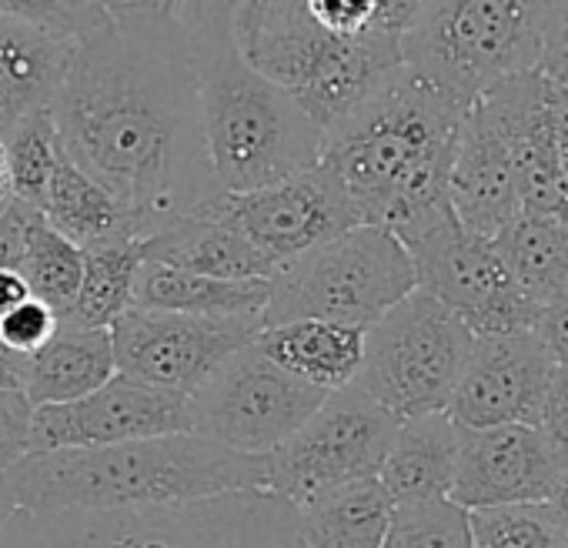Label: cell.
Listing matches in <instances>:
<instances>
[{
  "label": "cell",
  "mask_w": 568,
  "mask_h": 548,
  "mask_svg": "<svg viewBox=\"0 0 568 548\" xmlns=\"http://www.w3.org/2000/svg\"><path fill=\"white\" fill-rule=\"evenodd\" d=\"M368 328L338 325V322H284L257 335L261 352L288 375L335 395L358 382L365 365Z\"/></svg>",
  "instance_id": "22"
},
{
  "label": "cell",
  "mask_w": 568,
  "mask_h": 548,
  "mask_svg": "<svg viewBox=\"0 0 568 548\" xmlns=\"http://www.w3.org/2000/svg\"><path fill=\"white\" fill-rule=\"evenodd\" d=\"M0 548H308L298 508L264 488L124 511H18Z\"/></svg>",
  "instance_id": "5"
},
{
  "label": "cell",
  "mask_w": 568,
  "mask_h": 548,
  "mask_svg": "<svg viewBox=\"0 0 568 548\" xmlns=\"http://www.w3.org/2000/svg\"><path fill=\"white\" fill-rule=\"evenodd\" d=\"M21 505H18V491H14V481H11V471L0 468V538H4L8 525L18 518Z\"/></svg>",
  "instance_id": "46"
},
{
  "label": "cell",
  "mask_w": 568,
  "mask_h": 548,
  "mask_svg": "<svg viewBox=\"0 0 568 548\" xmlns=\"http://www.w3.org/2000/svg\"><path fill=\"white\" fill-rule=\"evenodd\" d=\"M415 292L418 267L402 237L358 224L274 274L264 328L305 318L372 328Z\"/></svg>",
  "instance_id": "7"
},
{
  "label": "cell",
  "mask_w": 568,
  "mask_h": 548,
  "mask_svg": "<svg viewBox=\"0 0 568 548\" xmlns=\"http://www.w3.org/2000/svg\"><path fill=\"white\" fill-rule=\"evenodd\" d=\"M538 71L568 88V0H545V38Z\"/></svg>",
  "instance_id": "39"
},
{
  "label": "cell",
  "mask_w": 568,
  "mask_h": 548,
  "mask_svg": "<svg viewBox=\"0 0 568 548\" xmlns=\"http://www.w3.org/2000/svg\"><path fill=\"white\" fill-rule=\"evenodd\" d=\"M74 54L71 41L0 18V138L54 108Z\"/></svg>",
  "instance_id": "20"
},
{
  "label": "cell",
  "mask_w": 568,
  "mask_h": 548,
  "mask_svg": "<svg viewBox=\"0 0 568 548\" xmlns=\"http://www.w3.org/2000/svg\"><path fill=\"white\" fill-rule=\"evenodd\" d=\"M558 138H561V168L568 177V88L561 84V121H558Z\"/></svg>",
  "instance_id": "49"
},
{
  "label": "cell",
  "mask_w": 568,
  "mask_h": 548,
  "mask_svg": "<svg viewBox=\"0 0 568 548\" xmlns=\"http://www.w3.org/2000/svg\"><path fill=\"white\" fill-rule=\"evenodd\" d=\"M325 402L328 392L274 365L254 338L191 395V432L264 458L292 442Z\"/></svg>",
  "instance_id": "12"
},
{
  "label": "cell",
  "mask_w": 568,
  "mask_h": 548,
  "mask_svg": "<svg viewBox=\"0 0 568 548\" xmlns=\"http://www.w3.org/2000/svg\"><path fill=\"white\" fill-rule=\"evenodd\" d=\"M402 244L418 267V288L448 305L478 338L535 332L541 305L515 282L495 241L471 234L452 204L405 227Z\"/></svg>",
  "instance_id": "10"
},
{
  "label": "cell",
  "mask_w": 568,
  "mask_h": 548,
  "mask_svg": "<svg viewBox=\"0 0 568 548\" xmlns=\"http://www.w3.org/2000/svg\"><path fill=\"white\" fill-rule=\"evenodd\" d=\"M468 111L471 104L402 64L325 131L322 164L345 181L365 224L402 234L452 204L448 174Z\"/></svg>",
  "instance_id": "2"
},
{
  "label": "cell",
  "mask_w": 568,
  "mask_h": 548,
  "mask_svg": "<svg viewBox=\"0 0 568 548\" xmlns=\"http://www.w3.org/2000/svg\"><path fill=\"white\" fill-rule=\"evenodd\" d=\"M4 151H8V171H11L14 197L41 211L48 187H51V181H54V174L68 154L61 131H58V121H54V108L18 124L4 138Z\"/></svg>",
  "instance_id": "31"
},
{
  "label": "cell",
  "mask_w": 568,
  "mask_h": 548,
  "mask_svg": "<svg viewBox=\"0 0 568 548\" xmlns=\"http://www.w3.org/2000/svg\"><path fill=\"white\" fill-rule=\"evenodd\" d=\"M305 0H194V8L184 21L191 18H217L231 28L234 41H244L251 31H257L264 21L274 14L298 8Z\"/></svg>",
  "instance_id": "36"
},
{
  "label": "cell",
  "mask_w": 568,
  "mask_h": 548,
  "mask_svg": "<svg viewBox=\"0 0 568 548\" xmlns=\"http://www.w3.org/2000/svg\"><path fill=\"white\" fill-rule=\"evenodd\" d=\"M41 214L84 251L108 241H128V237L144 241L138 221L68 154L48 187Z\"/></svg>",
  "instance_id": "28"
},
{
  "label": "cell",
  "mask_w": 568,
  "mask_h": 548,
  "mask_svg": "<svg viewBox=\"0 0 568 548\" xmlns=\"http://www.w3.org/2000/svg\"><path fill=\"white\" fill-rule=\"evenodd\" d=\"M194 38L204 144L224 194H247L322 164L325 128L302 101L254 71L217 18L184 21Z\"/></svg>",
  "instance_id": "4"
},
{
  "label": "cell",
  "mask_w": 568,
  "mask_h": 548,
  "mask_svg": "<svg viewBox=\"0 0 568 548\" xmlns=\"http://www.w3.org/2000/svg\"><path fill=\"white\" fill-rule=\"evenodd\" d=\"M28 355L14 352L4 335H0V388L4 392H24V382H28Z\"/></svg>",
  "instance_id": "44"
},
{
  "label": "cell",
  "mask_w": 568,
  "mask_h": 548,
  "mask_svg": "<svg viewBox=\"0 0 568 548\" xmlns=\"http://www.w3.org/2000/svg\"><path fill=\"white\" fill-rule=\"evenodd\" d=\"M555 368L558 362L551 358L538 332L478 338L448 405V415L462 428H538Z\"/></svg>",
  "instance_id": "17"
},
{
  "label": "cell",
  "mask_w": 568,
  "mask_h": 548,
  "mask_svg": "<svg viewBox=\"0 0 568 548\" xmlns=\"http://www.w3.org/2000/svg\"><path fill=\"white\" fill-rule=\"evenodd\" d=\"M58 332H61V315L38 298H31L28 305H21L18 312H11L4 322H0V335H4V342L28 358L38 355Z\"/></svg>",
  "instance_id": "37"
},
{
  "label": "cell",
  "mask_w": 568,
  "mask_h": 548,
  "mask_svg": "<svg viewBox=\"0 0 568 548\" xmlns=\"http://www.w3.org/2000/svg\"><path fill=\"white\" fill-rule=\"evenodd\" d=\"M385 548H475L468 511L452 498L398 505Z\"/></svg>",
  "instance_id": "33"
},
{
  "label": "cell",
  "mask_w": 568,
  "mask_h": 548,
  "mask_svg": "<svg viewBox=\"0 0 568 548\" xmlns=\"http://www.w3.org/2000/svg\"><path fill=\"white\" fill-rule=\"evenodd\" d=\"M475 108L508 148L525 211H565L568 177L558 138L561 84L541 71H525L488 88Z\"/></svg>",
  "instance_id": "16"
},
{
  "label": "cell",
  "mask_w": 568,
  "mask_h": 548,
  "mask_svg": "<svg viewBox=\"0 0 568 548\" xmlns=\"http://www.w3.org/2000/svg\"><path fill=\"white\" fill-rule=\"evenodd\" d=\"M118 375L111 328H61L28 362L24 395L34 408L68 405L94 395Z\"/></svg>",
  "instance_id": "25"
},
{
  "label": "cell",
  "mask_w": 568,
  "mask_h": 548,
  "mask_svg": "<svg viewBox=\"0 0 568 548\" xmlns=\"http://www.w3.org/2000/svg\"><path fill=\"white\" fill-rule=\"evenodd\" d=\"M178 432H191V398L114 375L104 388L81 402L34 408L28 455L104 448Z\"/></svg>",
  "instance_id": "15"
},
{
  "label": "cell",
  "mask_w": 568,
  "mask_h": 548,
  "mask_svg": "<svg viewBox=\"0 0 568 548\" xmlns=\"http://www.w3.org/2000/svg\"><path fill=\"white\" fill-rule=\"evenodd\" d=\"M144 257L168 267L207 274V278H231V282L274 278L277 274V264L267 261L247 241V234L234 227L224 214H217L211 204L144 237Z\"/></svg>",
  "instance_id": "21"
},
{
  "label": "cell",
  "mask_w": 568,
  "mask_h": 548,
  "mask_svg": "<svg viewBox=\"0 0 568 548\" xmlns=\"http://www.w3.org/2000/svg\"><path fill=\"white\" fill-rule=\"evenodd\" d=\"M478 335L435 295L415 292L368 328L358 388L392 415L448 412Z\"/></svg>",
  "instance_id": "9"
},
{
  "label": "cell",
  "mask_w": 568,
  "mask_h": 548,
  "mask_svg": "<svg viewBox=\"0 0 568 548\" xmlns=\"http://www.w3.org/2000/svg\"><path fill=\"white\" fill-rule=\"evenodd\" d=\"M31 418H34V405L24 392L0 388V468L11 471L18 461L28 458Z\"/></svg>",
  "instance_id": "38"
},
{
  "label": "cell",
  "mask_w": 568,
  "mask_h": 548,
  "mask_svg": "<svg viewBox=\"0 0 568 548\" xmlns=\"http://www.w3.org/2000/svg\"><path fill=\"white\" fill-rule=\"evenodd\" d=\"M568 455L531 425L462 428L452 501L465 511L541 505L555 495Z\"/></svg>",
  "instance_id": "18"
},
{
  "label": "cell",
  "mask_w": 568,
  "mask_h": 548,
  "mask_svg": "<svg viewBox=\"0 0 568 548\" xmlns=\"http://www.w3.org/2000/svg\"><path fill=\"white\" fill-rule=\"evenodd\" d=\"M0 18L21 21L78 48L111 24L101 0H0Z\"/></svg>",
  "instance_id": "34"
},
{
  "label": "cell",
  "mask_w": 568,
  "mask_h": 548,
  "mask_svg": "<svg viewBox=\"0 0 568 548\" xmlns=\"http://www.w3.org/2000/svg\"><path fill=\"white\" fill-rule=\"evenodd\" d=\"M535 332L545 342V348L551 352V358L568 368V292L541 308Z\"/></svg>",
  "instance_id": "41"
},
{
  "label": "cell",
  "mask_w": 568,
  "mask_h": 548,
  "mask_svg": "<svg viewBox=\"0 0 568 548\" xmlns=\"http://www.w3.org/2000/svg\"><path fill=\"white\" fill-rule=\"evenodd\" d=\"M515 282L535 305H551L568 292V207L525 211L501 237H495Z\"/></svg>",
  "instance_id": "27"
},
{
  "label": "cell",
  "mask_w": 568,
  "mask_h": 548,
  "mask_svg": "<svg viewBox=\"0 0 568 548\" xmlns=\"http://www.w3.org/2000/svg\"><path fill=\"white\" fill-rule=\"evenodd\" d=\"M538 428L568 455V368L565 365L555 368V378H551Z\"/></svg>",
  "instance_id": "40"
},
{
  "label": "cell",
  "mask_w": 568,
  "mask_h": 548,
  "mask_svg": "<svg viewBox=\"0 0 568 548\" xmlns=\"http://www.w3.org/2000/svg\"><path fill=\"white\" fill-rule=\"evenodd\" d=\"M261 332L264 318H197L151 308H131L111 328L118 375L184 398Z\"/></svg>",
  "instance_id": "13"
},
{
  "label": "cell",
  "mask_w": 568,
  "mask_h": 548,
  "mask_svg": "<svg viewBox=\"0 0 568 548\" xmlns=\"http://www.w3.org/2000/svg\"><path fill=\"white\" fill-rule=\"evenodd\" d=\"M54 121L68 158L138 221L141 237L224 194L204 144L194 38L171 11L118 18L84 41Z\"/></svg>",
  "instance_id": "1"
},
{
  "label": "cell",
  "mask_w": 568,
  "mask_h": 548,
  "mask_svg": "<svg viewBox=\"0 0 568 548\" xmlns=\"http://www.w3.org/2000/svg\"><path fill=\"white\" fill-rule=\"evenodd\" d=\"M171 0H101V8L111 14V21L118 18H131V14H158L168 11Z\"/></svg>",
  "instance_id": "45"
},
{
  "label": "cell",
  "mask_w": 568,
  "mask_h": 548,
  "mask_svg": "<svg viewBox=\"0 0 568 548\" xmlns=\"http://www.w3.org/2000/svg\"><path fill=\"white\" fill-rule=\"evenodd\" d=\"M31 298L34 295H31V285L24 282V274L14 267H0V322L11 312H18L21 305H28Z\"/></svg>",
  "instance_id": "43"
},
{
  "label": "cell",
  "mask_w": 568,
  "mask_h": 548,
  "mask_svg": "<svg viewBox=\"0 0 568 548\" xmlns=\"http://www.w3.org/2000/svg\"><path fill=\"white\" fill-rule=\"evenodd\" d=\"M237 48L254 71L292 91L325 131L405 64L398 38H335L305 4L264 21Z\"/></svg>",
  "instance_id": "8"
},
{
  "label": "cell",
  "mask_w": 568,
  "mask_h": 548,
  "mask_svg": "<svg viewBox=\"0 0 568 548\" xmlns=\"http://www.w3.org/2000/svg\"><path fill=\"white\" fill-rule=\"evenodd\" d=\"M548 508H551V515H555L558 528H561V531H565V538H568V465H565V471H561V481H558L555 495L548 498Z\"/></svg>",
  "instance_id": "47"
},
{
  "label": "cell",
  "mask_w": 568,
  "mask_h": 548,
  "mask_svg": "<svg viewBox=\"0 0 568 548\" xmlns=\"http://www.w3.org/2000/svg\"><path fill=\"white\" fill-rule=\"evenodd\" d=\"M211 207L241 227L247 241L277 264V271L365 224L358 201L325 164L261 191L221 194Z\"/></svg>",
  "instance_id": "14"
},
{
  "label": "cell",
  "mask_w": 568,
  "mask_h": 548,
  "mask_svg": "<svg viewBox=\"0 0 568 548\" xmlns=\"http://www.w3.org/2000/svg\"><path fill=\"white\" fill-rule=\"evenodd\" d=\"M545 0H428L402 38V58L425 81L475 104L488 88L538 71Z\"/></svg>",
  "instance_id": "6"
},
{
  "label": "cell",
  "mask_w": 568,
  "mask_h": 548,
  "mask_svg": "<svg viewBox=\"0 0 568 548\" xmlns=\"http://www.w3.org/2000/svg\"><path fill=\"white\" fill-rule=\"evenodd\" d=\"M144 261V241L138 237L88 247L81 295L61 328H114L134 308Z\"/></svg>",
  "instance_id": "29"
},
{
  "label": "cell",
  "mask_w": 568,
  "mask_h": 548,
  "mask_svg": "<svg viewBox=\"0 0 568 548\" xmlns=\"http://www.w3.org/2000/svg\"><path fill=\"white\" fill-rule=\"evenodd\" d=\"M395 508L382 478H368L302 505L298 521L308 548H385Z\"/></svg>",
  "instance_id": "26"
},
{
  "label": "cell",
  "mask_w": 568,
  "mask_h": 548,
  "mask_svg": "<svg viewBox=\"0 0 568 548\" xmlns=\"http://www.w3.org/2000/svg\"><path fill=\"white\" fill-rule=\"evenodd\" d=\"M14 201V187H11V171H8V151H4V138H0V211Z\"/></svg>",
  "instance_id": "48"
},
{
  "label": "cell",
  "mask_w": 568,
  "mask_h": 548,
  "mask_svg": "<svg viewBox=\"0 0 568 548\" xmlns=\"http://www.w3.org/2000/svg\"><path fill=\"white\" fill-rule=\"evenodd\" d=\"M448 197L458 221L471 234L488 241L501 237L525 214L508 148L475 104L458 131L455 161L448 174Z\"/></svg>",
  "instance_id": "19"
},
{
  "label": "cell",
  "mask_w": 568,
  "mask_h": 548,
  "mask_svg": "<svg viewBox=\"0 0 568 548\" xmlns=\"http://www.w3.org/2000/svg\"><path fill=\"white\" fill-rule=\"evenodd\" d=\"M475 548H568L548 501L468 511Z\"/></svg>",
  "instance_id": "32"
},
{
  "label": "cell",
  "mask_w": 568,
  "mask_h": 548,
  "mask_svg": "<svg viewBox=\"0 0 568 548\" xmlns=\"http://www.w3.org/2000/svg\"><path fill=\"white\" fill-rule=\"evenodd\" d=\"M191 8H194V0H171V4H168V11L178 14V18H187Z\"/></svg>",
  "instance_id": "50"
},
{
  "label": "cell",
  "mask_w": 568,
  "mask_h": 548,
  "mask_svg": "<svg viewBox=\"0 0 568 548\" xmlns=\"http://www.w3.org/2000/svg\"><path fill=\"white\" fill-rule=\"evenodd\" d=\"M402 418L348 385L322 405V412L281 448L264 455L261 488L295 508L382 475L385 455Z\"/></svg>",
  "instance_id": "11"
},
{
  "label": "cell",
  "mask_w": 568,
  "mask_h": 548,
  "mask_svg": "<svg viewBox=\"0 0 568 548\" xmlns=\"http://www.w3.org/2000/svg\"><path fill=\"white\" fill-rule=\"evenodd\" d=\"M24 282L31 285V295L44 305H51L64 318L74 312L81 282H84V247H78L71 237H64L41 211L34 214L28 227V247L24 261L18 267Z\"/></svg>",
  "instance_id": "30"
},
{
  "label": "cell",
  "mask_w": 568,
  "mask_h": 548,
  "mask_svg": "<svg viewBox=\"0 0 568 548\" xmlns=\"http://www.w3.org/2000/svg\"><path fill=\"white\" fill-rule=\"evenodd\" d=\"M462 425L448 412L405 418L382 465V485L395 505L452 498Z\"/></svg>",
  "instance_id": "23"
},
{
  "label": "cell",
  "mask_w": 568,
  "mask_h": 548,
  "mask_svg": "<svg viewBox=\"0 0 568 548\" xmlns=\"http://www.w3.org/2000/svg\"><path fill=\"white\" fill-rule=\"evenodd\" d=\"M271 302V278H207V274L144 261L134 308L178 312L197 318H264Z\"/></svg>",
  "instance_id": "24"
},
{
  "label": "cell",
  "mask_w": 568,
  "mask_h": 548,
  "mask_svg": "<svg viewBox=\"0 0 568 548\" xmlns=\"http://www.w3.org/2000/svg\"><path fill=\"white\" fill-rule=\"evenodd\" d=\"M308 14L335 38H388L382 0H305Z\"/></svg>",
  "instance_id": "35"
},
{
  "label": "cell",
  "mask_w": 568,
  "mask_h": 548,
  "mask_svg": "<svg viewBox=\"0 0 568 548\" xmlns=\"http://www.w3.org/2000/svg\"><path fill=\"white\" fill-rule=\"evenodd\" d=\"M428 0H382V31L388 38H405V31L415 24V18L425 11Z\"/></svg>",
  "instance_id": "42"
},
{
  "label": "cell",
  "mask_w": 568,
  "mask_h": 548,
  "mask_svg": "<svg viewBox=\"0 0 568 548\" xmlns=\"http://www.w3.org/2000/svg\"><path fill=\"white\" fill-rule=\"evenodd\" d=\"M21 511H124L187 505L264 481V461L194 432L28 455L11 468Z\"/></svg>",
  "instance_id": "3"
}]
</instances>
